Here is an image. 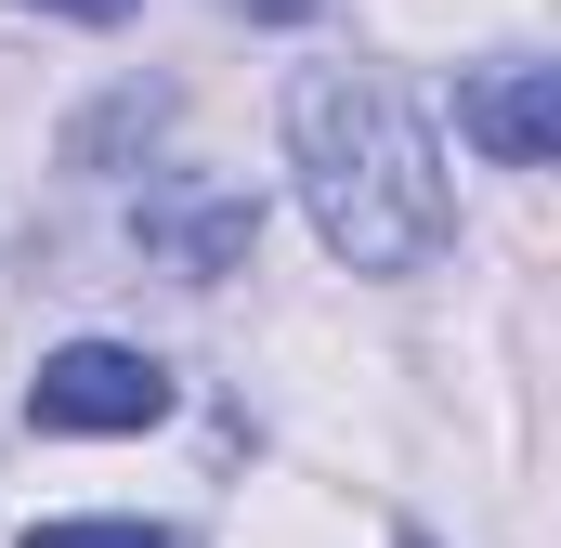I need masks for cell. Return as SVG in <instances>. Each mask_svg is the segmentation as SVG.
Wrapping results in <instances>:
<instances>
[{
    "label": "cell",
    "mask_w": 561,
    "mask_h": 548,
    "mask_svg": "<svg viewBox=\"0 0 561 548\" xmlns=\"http://www.w3.org/2000/svg\"><path fill=\"white\" fill-rule=\"evenodd\" d=\"M405 548H431V536H405Z\"/></svg>",
    "instance_id": "cell-8"
},
{
    "label": "cell",
    "mask_w": 561,
    "mask_h": 548,
    "mask_svg": "<svg viewBox=\"0 0 561 548\" xmlns=\"http://www.w3.org/2000/svg\"><path fill=\"white\" fill-rule=\"evenodd\" d=\"M39 13H79V26H118L131 0H39Z\"/></svg>",
    "instance_id": "cell-6"
},
{
    "label": "cell",
    "mask_w": 561,
    "mask_h": 548,
    "mask_svg": "<svg viewBox=\"0 0 561 548\" xmlns=\"http://www.w3.org/2000/svg\"><path fill=\"white\" fill-rule=\"evenodd\" d=\"M13 548H170L157 523H26Z\"/></svg>",
    "instance_id": "cell-5"
},
{
    "label": "cell",
    "mask_w": 561,
    "mask_h": 548,
    "mask_svg": "<svg viewBox=\"0 0 561 548\" xmlns=\"http://www.w3.org/2000/svg\"><path fill=\"white\" fill-rule=\"evenodd\" d=\"M287 157H300V209L313 236L353 274H419L444 249V157H431L419 105L392 79H353V66H313L287 92Z\"/></svg>",
    "instance_id": "cell-1"
},
{
    "label": "cell",
    "mask_w": 561,
    "mask_h": 548,
    "mask_svg": "<svg viewBox=\"0 0 561 548\" xmlns=\"http://www.w3.org/2000/svg\"><path fill=\"white\" fill-rule=\"evenodd\" d=\"M457 132L483 144L496 170H549L561 157V66H483L457 92Z\"/></svg>",
    "instance_id": "cell-3"
},
{
    "label": "cell",
    "mask_w": 561,
    "mask_h": 548,
    "mask_svg": "<svg viewBox=\"0 0 561 548\" xmlns=\"http://www.w3.org/2000/svg\"><path fill=\"white\" fill-rule=\"evenodd\" d=\"M144 236H157L183 274H236V262H249V236H262V209H249V196H209V209H144Z\"/></svg>",
    "instance_id": "cell-4"
},
{
    "label": "cell",
    "mask_w": 561,
    "mask_h": 548,
    "mask_svg": "<svg viewBox=\"0 0 561 548\" xmlns=\"http://www.w3.org/2000/svg\"><path fill=\"white\" fill-rule=\"evenodd\" d=\"M236 13H313V0H236Z\"/></svg>",
    "instance_id": "cell-7"
},
{
    "label": "cell",
    "mask_w": 561,
    "mask_h": 548,
    "mask_svg": "<svg viewBox=\"0 0 561 548\" xmlns=\"http://www.w3.org/2000/svg\"><path fill=\"white\" fill-rule=\"evenodd\" d=\"M26 418H39V431H157V418H170V366L131 353V340H66V353L26 379Z\"/></svg>",
    "instance_id": "cell-2"
}]
</instances>
